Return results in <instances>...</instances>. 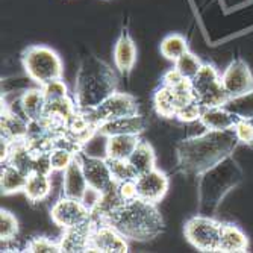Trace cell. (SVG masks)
I'll list each match as a JSON object with an SVG mask.
<instances>
[{"label": "cell", "mask_w": 253, "mask_h": 253, "mask_svg": "<svg viewBox=\"0 0 253 253\" xmlns=\"http://www.w3.org/2000/svg\"><path fill=\"white\" fill-rule=\"evenodd\" d=\"M223 221L210 215L197 214L187 220L183 226V234L187 241L200 252H220Z\"/></svg>", "instance_id": "52a82bcc"}, {"label": "cell", "mask_w": 253, "mask_h": 253, "mask_svg": "<svg viewBox=\"0 0 253 253\" xmlns=\"http://www.w3.org/2000/svg\"><path fill=\"white\" fill-rule=\"evenodd\" d=\"M106 159H108V164L111 167L112 176H114V179H116L117 183L136 179V176H135V173H133L127 159H112V158H106Z\"/></svg>", "instance_id": "1f68e13d"}, {"label": "cell", "mask_w": 253, "mask_h": 253, "mask_svg": "<svg viewBox=\"0 0 253 253\" xmlns=\"http://www.w3.org/2000/svg\"><path fill=\"white\" fill-rule=\"evenodd\" d=\"M190 79H185L183 78L176 68L173 67V68H170L169 72H166L164 73V76H163V84L164 85H169V86H179V85H183L185 82H188Z\"/></svg>", "instance_id": "ab89813d"}, {"label": "cell", "mask_w": 253, "mask_h": 253, "mask_svg": "<svg viewBox=\"0 0 253 253\" xmlns=\"http://www.w3.org/2000/svg\"><path fill=\"white\" fill-rule=\"evenodd\" d=\"M18 234V220L17 217L8 211V210H0V240L3 241H12L15 240Z\"/></svg>", "instance_id": "f546056e"}, {"label": "cell", "mask_w": 253, "mask_h": 253, "mask_svg": "<svg viewBox=\"0 0 253 253\" xmlns=\"http://www.w3.org/2000/svg\"><path fill=\"white\" fill-rule=\"evenodd\" d=\"M203 108L197 103L193 102L190 105H187L185 108H182L177 114H176V120L182 122V123H193V122H199L200 116H202Z\"/></svg>", "instance_id": "8d00e7d4"}, {"label": "cell", "mask_w": 253, "mask_h": 253, "mask_svg": "<svg viewBox=\"0 0 253 253\" xmlns=\"http://www.w3.org/2000/svg\"><path fill=\"white\" fill-rule=\"evenodd\" d=\"M173 64H174V68L183 78L191 79V78H194L197 75V72L200 70V67H202L203 62L191 50H188V52L183 53L179 59H176Z\"/></svg>", "instance_id": "f1b7e54d"}, {"label": "cell", "mask_w": 253, "mask_h": 253, "mask_svg": "<svg viewBox=\"0 0 253 253\" xmlns=\"http://www.w3.org/2000/svg\"><path fill=\"white\" fill-rule=\"evenodd\" d=\"M136 197L144 199L152 203H159L170 188L169 176L159 169H153L136 177Z\"/></svg>", "instance_id": "5bb4252c"}, {"label": "cell", "mask_w": 253, "mask_h": 253, "mask_svg": "<svg viewBox=\"0 0 253 253\" xmlns=\"http://www.w3.org/2000/svg\"><path fill=\"white\" fill-rule=\"evenodd\" d=\"M119 91V76L97 56H86L76 75L73 99L79 112L97 108L109 96Z\"/></svg>", "instance_id": "3957f363"}, {"label": "cell", "mask_w": 253, "mask_h": 253, "mask_svg": "<svg viewBox=\"0 0 253 253\" xmlns=\"http://www.w3.org/2000/svg\"><path fill=\"white\" fill-rule=\"evenodd\" d=\"M103 2H108V0H103Z\"/></svg>", "instance_id": "b9f144b4"}, {"label": "cell", "mask_w": 253, "mask_h": 253, "mask_svg": "<svg viewBox=\"0 0 253 253\" xmlns=\"http://www.w3.org/2000/svg\"><path fill=\"white\" fill-rule=\"evenodd\" d=\"M197 102L190 81L179 86H169L161 84L153 93V108L158 116L164 119H174L176 114L187 105Z\"/></svg>", "instance_id": "ba28073f"}, {"label": "cell", "mask_w": 253, "mask_h": 253, "mask_svg": "<svg viewBox=\"0 0 253 253\" xmlns=\"http://www.w3.org/2000/svg\"><path fill=\"white\" fill-rule=\"evenodd\" d=\"M146 130V120L140 114L120 117L97 126V132L105 136L114 135H141Z\"/></svg>", "instance_id": "d6986e66"}, {"label": "cell", "mask_w": 253, "mask_h": 253, "mask_svg": "<svg viewBox=\"0 0 253 253\" xmlns=\"http://www.w3.org/2000/svg\"><path fill=\"white\" fill-rule=\"evenodd\" d=\"M78 153H75L73 150L67 149V147H62V146H55L52 150H50V159H52V167H53V171H64L68 164L72 163L73 158L76 156Z\"/></svg>", "instance_id": "d6a6232c"}, {"label": "cell", "mask_w": 253, "mask_h": 253, "mask_svg": "<svg viewBox=\"0 0 253 253\" xmlns=\"http://www.w3.org/2000/svg\"><path fill=\"white\" fill-rule=\"evenodd\" d=\"M159 50H161V55H163L166 59L174 62L183 53L188 52L190 47H188V41L185 40V37H182L180 34H170V35L164 37V40L161 41Z\"/></svg>", "instance_id": "83f0119b"}, {"label": "cell", "mask_w": 253, "mask_h": 253, "mask_svg": "<svg viewBox=\"0 0 253 253\" xmlns=\"http://www.w3.org/2000/svg\"><path fill=\"white\" fill-rule=\"evenodd\" d=\"M84 114L86 116V119L97 127L102 123L116 120L120 117H126V116H133V114H140V112H138L136 99L132 94L116 91V93L109 96L105 102H102L97 108L91 109L88 112H84Z\"/></svg>", "instance_id": "9c48e42d"}, {"label": "cell", "mask_w": 253, "mask_h": 253, "mask_svg": "<svg viewBox=\"0 0 253 253\" xmlns=\"http://www.w3.org/2000/svg\"><path fill=\"white\" fill-rule=\"evenodd\" d=\"M221 84L229 102L253 93V73L243 58H235L221 73Z\"/></svg>", "instance_id": "30bf717a"}, {"label": "cell", "mask_w": 253, "mask_h": 253, "mask_svg": "<svg viewBox=\"0 0 253 253\" xmlns=\"http://www.w3.org/2000/svg\"><path fill=\"white\" fill-rule=\"evenodd\" d=\"M20 109L21 114L29 122L31 120H41L45 112V96L41 86L26 89L25 93L20 96Z\"/></svg>", "instance_id": "603a6c76"}, {"label": "cell", "mask_w": 253, "mask_h": 253, "mask_svg": "<svg viewBox=\"0 0 253 253\" xmlns=\"http://www.w3.org/2000/svg\"><path fill=\"white\" fill-rule=\"evenodd\" d=\"M50 218L58 227L65 231V229H70L89 221L93 218V215H91V211L84 205L81 199L61 196L52 205Z\"/></svg>", "instance_id": "8fae6325"}, {"label": "cell", "mask_w": 253, "mask_h": 253, "mask_svg": "<svg viewBox=\"0 0 253 253\" xmlns=\"http://www.w3.org/2000/svg\"><path fill=\"white\" fill-rule=\"evenodd\" d=\"M41 88L44 91L45 102L56 100V99H62V97L70 96V94H68V88H67V85H65V82L62 79L50 81V82H47L45 85H42Z\"/></svg>", "instance_id": "d590c367"}, {"label": "cell", "mask_w": 253, "mask_h": 253, "mask_svg": "<svg viewBox=\"0 0 253 253\" xmlns=\"http://www.w3.org/2000/svg\"><path fill=\"white\" fill-rule=\"evenodd\" d=\"M28 174L21 173L20 170L2 164V171H0V190L3 196H12L17 193H23L26 185Z\"/></svg>", "instance_id": "4316f807"}, {"label": "cell", "mask_w": 253, "mask_h": 253, "mask_svg": "<svg viewBox=\"0 0 253 253\" xmlns=\"http://www.w3.org/2000/svg\"><path fill=\"white\" fill-rule=\"evenodd\" d=\"M34 158L35 155L29 149L26 140H17L9 143L8 156L5 159V163L2 164H8L29 176L34 171Z\"/></svg>", "instance_id": "44dd1931"}, {"label": "cell", "mask_w": 253, "mask_h": 253, "mask_svg": "<svg viewBox=\"0 0 253 253\" xmlns=\"http://www.w3.org/2000/svg\"><path fill=\"white\" fill-rule=\"evenodd\" d=\"M25 252L29 253H59V241H53L47 237H32L25 246Z\"/></svg>", "instance_id": "4dcf8cb0"}, {"label": "cell", "mask_w": 253, "mask_h": 253, "mask_svg": "<svg viewBox=\"0 0 253 253\" xmlns=\"http://www.w3.org/2000/svg\"><path fill=\"white\" fill-rule=\"evenodd\" d=\"M96 220L91 218L89 221L65 229L61 240V252L65 253H82V252H89V243H91V235H93Z\"/></svg>", "instance_id": "9a60e30c"}, {"label": "cell", "mask_w": 253, "mask_h": 253, "mask_svg": "<svg viewBox=\"0 0 253 253\" xmlns=\"http://www.w3.org/2000/svg\"><path fill=\"white\" fill-rule=\"evenodd\" d=\"M34 171L41 174H49L52 176L53 167H52V159L50 152H42V153H34Z\"/></svg>", "instance_id": "74e56055"}, {"label": "cell", "mask_w": 253, "mask_h": 253, "mask_svg": "<svg viewBox=\"0 0 253 253\" xmlns=\"http://www.w3.org/2000/svg\"><path fill=\"white\" fill-rule=\"evenodd\" d=\"M21 65L28 78L38 86L50 81L62 79L64 65L56 50L44 44L28 45L21 53Z\"/></svg>", "instance_id": "5b68a950"}, {"label": "cell", "mask_w": 253, "mask_h": 253, "mask_svg": "<svg viewBox=\"0 0 253 253\" xmlns=\"http://www.w3.org/2000/svg\"><path fill=\"white\" fill-rule=\"evenodd\" d=\"M243 169L232 156L223 159L221 163L199 176V214L214 217L224 197L232 190H235L243 182Z\"/></svg>", "instance_id": "277c9868"}, {"label": "cell", "mask_w": 253, "mask_h": 253, "mask_svg": "<svg viewBox=\"0 0 253 253\" xmlns=\"http://www.w3.org/2000/svg\"><path fill=\"white\" fill-rule=\"evenodd\" d=\"M190 85L202 108L226 106L229 103V96L221 84V75L211 62L202 64L197 75L190 79Z\"/></svg>", "instance_id": "8992f818"}, {"label": "cell", "mask_w": 253, "mask_h": 253, "mask_svg": "<svg viewBox=\"0 0 253 253\" xmlns=\"http://www.w3.org/2000/svg\"><path fill=\"white\" fill-rule=\"evenodd\" d=\"M106 143H108V136L96 132L84 144L82 153L88 156H96V158H106Z\"/></svg>", "instance_id": "836d02e7"}, {"label": "cell", "mask_w": 253, "mask_h": 253, "mask_svg": "<svg viewBox=\"0 0 253 253\" xmlns=\"http://www.w3.org/2000/svg\"><path fill=\"white\" fill-rule=\"evenodd\" d=\"M127 161H129V164H130L136 177L156 169V153H155V149L152 147V144L149 141L141 140Z\"/></svg>", "instance_id": "cb8c5ba5"}, {"label": "cell", "mask_w": 253, "mask_h": 253, "mask_svg": "<svg viewBox=\"0 0 253 253\" xmlns=\"http://www.w3.org/2000/svg\"><path fill=\"white\" fill-rule=\"evenodd\" d=\"M249 237L243 229L234 223L221 224V238H220V252L224 253H241L249 250Z\"/></svg>", "instance_id": "7402d4cb"}, {"label": "cell", "mask_w": 253, "mask_h": 253, "mask_svg": "<svg viewBox=\"0 0 253 253\" xmlns=\"http://www.w3.org/2000/svg\"><path fill=\"white\" fill-rule=\"evenodd\" d=\"M52 193V179L49 174H41L32 171L28 179H26V185L23 190V194L26 196V199L31 203H38L45 200Z\"/></svg>", "instance_id": "d4e9b609"}, {"label": "cell", "mask_w": 253, "mask_h": 253, "mask_svg": "<svg viewBox=\"0 0 253 253\" xmlns=\"http://www.w3.org/2000/svg\"><path fill=\"white\" fill-rule=\"evenodd\" d=\"M135 180H126V182L117 183V190L123 200H130V199L136 197V182Z\"/></svg>", "instance_id": "60d3db41"}, {"label": "cell", "mask_w": 253, "mask_h": 253, "mask_svg": "<svg viewBox=\"0 0 253 253\" xmlns=\"http://www.w3.org/2000/svg\"><path fill=\"white\" fill-rule=\"evenodd\" d=\"M84 173L88 182V187H93L99 190L100 193H106L112 188L117 187V182L112 176L111 167L108 164L106 158H96V156H88L85 153H79Z\"/></svg>", "instance_id": "7c38bea8"}, {"label": "cell", "mask_w": 253, "mask_h": 253, "mask_svg": "<svg viewBox=\"0 0 253 253\" xmlns=\"http://www.w3.org/2000/svg\"><path fill=\"white\" fill-rule=\"evenodd\" d=\"M102 194H103V193H100L99 190H96V188H93V187H88V188L85 190V193H84V196H82L81 200L84 202V205L86 206V208H88L89 211H93V210L96 208V205L99 203Z\"/></svg>", "instance_id": "f35d334b"}, {"label": "cell", "mask_w": 253, "mask_h": 253, "mask_svg": "<svg viewBox=\"0 0 253 253\" xmlns=\"http://www.w3.org/2000/svg\"><path fill=\"white\" fill-rule=\"evenodd\" d=\"M112 58L117 72L122 76L127 78L136 62V44L126 28L122 31L120 37L117 38L116 44H114Z\"/></svg>", "instance_id": "2e32d148"}, {"label": "cell", "mask_w": 253, "mask_h": 253, "mask_svg": "<svg viewBox=\"0 0 253 253\" xmlns=\"http://www.w3.org/2000/svg\"><path fill=\"white\" fill-rule=\"evenodd\" d=\"M234 132L238 138L240 144L253 146V116H241L240 122L234 127Z\"/></svg>", "instance_id": "e575fe53"}, {"label": "cell", "mask_w": 253, "mask_h": 253, "mask_svg": "<svg viewBox=\"0 0 253 253\" xmlns=\"http://www.w3.org/2000/svg\"><path fill=\"white\" fill-rule=\"evenodd\" d=\"M240 141L234 130H210L176 144V170L185 176H202L223 159L232 156Z\"/></svg>", "instance_id": "6da1fadb"}, {"label": "cell", "mask_w": 253, "mask_h": 253, "mask_svg": "<svg viewBox=\"0 0 253 253\" xmlns=\"http://www.w3.org/2000/svg\"><path fill=\"white\" fill-rule=\"evenodd\" d=\"M241 119V114L235 112L229 106L203 108L199 123L210 130H234Z\"/></svg>", "instance_id": "e0dca14e"}, {"label": "cell", "mask_w": 253, "mask_h": 253, "mask_svg": "<svg viewBox=\"0 0 253 253\" xmlns=\"http://www.w3.org/2000/svg\"><path fill=\"white\" fill-rule=\"evenodd\" d=\"M88 188V182L84 173L82 161L79 153L73 158V161L68 167L62 171V196L73 197V199H82L85 190Z\"/></svg>", "instance_id": "ac0fdd59"}, {"label": "cell", "mask_w": 253, "mask_h": 253, "mask_svg": "<svg viewBox=\"0 0 253 253\" xmlns=\"http://www.w3.org/2000/svg\"><path fill=\"white\" fill-rule=\"evenodd\" d=\"M127 249V238L123 237L116 227L108 223H96L93 235H91L89 252L126 253Z\"/></svg>", "instance_id": "4fadbf2b"}, {"label": "cell", "mask_w": 253, "mask_h": 253, "mask_svg": "<svg viewBox=\"0 0 253 253\" xmlns=\"http://www.w3.org/2000/svg\"><path fill=\"white\" fill-rule=\"evenodd\" d=\"M29 120L23 116H18L14 111L2 106V120H0V129H2V140L17 141L25 140L28 135Z\"/></svg>", "instance_id": "ffe728a7"}, {"label": "cell", "mask_w": 253, "mask_h": 253, "mask_svg": "<svg viewBox=\"0 0 253 253\" xmlns=\"http://www.w3.org/2000/svg\"><path fill=\"white\" fill-rule=\"evenodd\" d=\"M140 135H114L108 136L106 158L112 159H129L135 147L140 144Z\"/></svg>", "instance_id": "484cf974"}, {"label": "cell", "mask_w": 253, "mask_h": 253, "mask_svg": "<svg viewBox=\"0 0 253 253\" xmlns=\"http://www.w3.org/2000/svg\"><path fill=\"white\" fill-rule=\"evenodd\" d=\"M130 241L146 243L164 232V218L158 205L135 197L125 200L114 210L105 221Z\"/></svg>", "instance_id": "7a4b0ae2"}]
</instances>
